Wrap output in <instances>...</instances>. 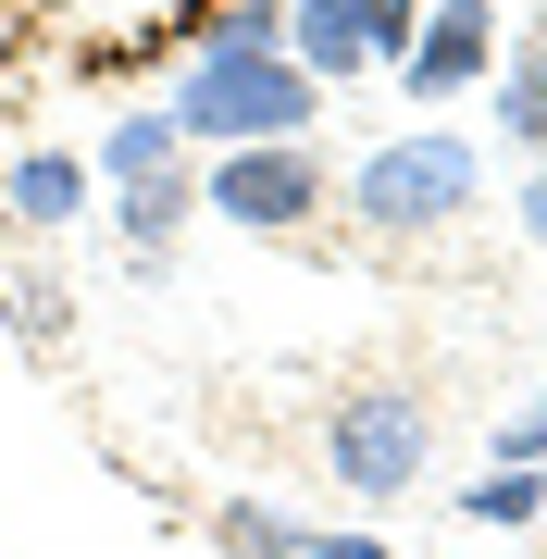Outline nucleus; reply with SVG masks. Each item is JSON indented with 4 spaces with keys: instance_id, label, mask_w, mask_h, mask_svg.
<instances>
[{
    "instance_id": "obj_7",
    "label": "nucleus",
    "mask_w": 547,
    "mask_h": 559,
    "mask_svg": "<svg viewBox=\"0 0 547 559\" xmlns=\"http://www.w3.org/2000/svg\"><path fill=\"white\" fill-rule=\"evenodd\" d=\"M75 200H87V175H75V162H62V150H38V162H13V212H25V224H62Z\"/></svg>"
},
{
    "instance_id": "obj_15",
    "label": "nucleus",
    "mask_w": 547,
    "mask_h": 559,
    "mask_svg": "<svg viewBox=\"0 0 547 559\" xmlns=\"http://www.w3.org/2000/svg\"><path fill=\"white\" fill-rule=\"evenodd\" d=\"M523 224H535V237H547V150H535V187H523Z\"/></svg>"
},
{
    "instance_id": "obj_11",
    "label": "nucleus",
    "mask_w": 547,
    "mask_h": 559,
    "mask_svg": "<svg viewBox=\"0 0 547 559\" xmlns=\"http://www.w3.org/2000/svg\"><path fill=\"white\" fill-rule=\"evenodd\" d=\"M535 498H547V473H510L498 460L486 485H461V522H535Z\"/></svg>"
},
{
    "instance_id": "obj_9",
    "label": "nucleus",
    "mask_w": 547,
    "mask_h": 559,
    "mask_svg": "<svg viewBox=\"0 0 547 559\" xmlns=\"http://www.w3.org/2000/svg\"><path fill=\"white\" fill-rule=\"evenodd\" d=\"M187 200H200V187H175V162H163V175H124V237H138V249H163Z\"/></svg>"
},
{
    "instance_id": "obj_6",
    "label": "nucleus",
    "mask_w": 547,
    "mask_h": 559,
    "mask_svg": "<svg viewBox=\"0 0 547 559\" xmlns=\"http://www.w3.org/2000/svg\"><path fill=\"white\" fill-rule=\"evenodd\" d=\"M299 62L311 75H361L373 62V0H299Z\"/></svg>"
},
{
    "instance_id": "obj_3",
    "label": "nucleus",
    "mask_w": 547,
    "mask_h": 559,
    "mask_svg": "<svg viewBox=\"0 0 547 559\" xmlns=\"http://www.w3.org/2000/svg\"><path fill=\"white\" fill-rule=\"evenodd\" d=\"M473 162L461 138H399V150H373L361 175H348V212L373 224V237H436V224H461L473 212Z\"/></svg>"
},
{
    "instance_id": "obj_2",
    "label": "nucleus",
    "mask_w": 547,
    "mask_h": 559,
    "mask_svg": "<svg viewBox=\"0 0 547 559\" xmlns=\"http://www.w3.org/2000/svg\"><path fill=\"white\" fill-rule=\"evenodd\" d=\"M436 460V399L424 385H348V399L324 411V473L348 485V498H399V485H424Z\"/></svg>"
},
{
    "instance_id": "obj_13",
    "label": "nucleus",
    "mask_w": 547,
    "mask_h": 559,
    "mask_svg": "<svg viewBox=\"0 0 547 559\" xmlns=\"http://www.w3.org/2000/svg\"><path fill=\"white\" fill-rule=\"evenodd\" d=\"M498 460H510V473H547V399H523L498 423Z\"/></svg>"
},
{
    "instance_id": "obj_5",
    "label": "nucleus",
    "mask_w": 547,
    "mask_h": 559,
    "mask_svg": "<svg viewBox=\"0 0 547 559\" xmlns=\"http://www.w3.org/2000/svg\"><path fill=\"white\" fill-rule=\"evenodd\" d=\"M473 75H486V0H436L424 38H411V62H399V87L448 100V87H473Z\"/></svg>"
},
{
    "instance_id": "obj_12",
    "label": "nucleus",
    "mask_w": 547,
    "mask_h": 559,
    "mask_svg": "<svg viewBox=\"0 0 547 559\" xmlns=\"http://www.w3.org/2000/svg\"><path fill=\"white\" fill-rule=\"evenodd\" d=\"M224 547H237V559H299V522H274V510H224Z\"/></svg>"
},
{
    "instance_id": "obj_1",
    "label": "nucleus",
    "mask_w": 547,
    "mask_h": 559,
    "mask_svg": "<svg viewBox=\"0 0 547 559\" xmlns=\"http://www.w3.org/2000/svg\"><path fill=\"white\" fill-rule=\"evenodd\" d=\"M311 62L299 50H200L175 87V124L212 150H249V138H311Z\"/></svg>"
},
{
    "instance_id": "obj_8",
    "label": "nucleus",
    "mask_w": 547,
    "mask_h": 559,
    "mask_svg": "<svg viewBox=\"0 0 547 559\" xmlns=\"http://www.w3.org/2000/svg\"><path fill=\"white\" fill-rule=\"evenodd\" d=\"M498 124H510L523 150H547V38H535V50L498 75Z\"/></svg>"
},
{
    "instance_id": "obj_14",
    "label": "nucleus",
    "mask_w": 547,
    "mask_h": 559,
    "mask_svg": "<svg viewBox=\"0 0 547 559\" xmlns=\"http://www.w3.org/2000/svg\"><path fill=\"white\" fill-rule=\"evenodd\" d=\"M299 559H399V547H373V535H299Z\"/></svg>"
},
{
    "instance_id": "obj_4",
    "label": "nucleus",
    "mask_w": 547,
    "mask_h": 559,
    "mask_svg": "<svg viewBox=\"0 0 547 559\" xmlns=\"http://www.w3.org/2000/svg\"><path fill=\"white\" fill-rule=\"evenodd\" d=\"M200 200L224 224H249V237H286V224H311L336 200V175L311 162V138H249V150H224L212 175H200Z\"/></svg>"
},
{
    "instance_id": "obj_10",
    "label": "nucleus",
    "mask_w": 547,
    "mask_h": 559,
    "mask_svg": "<svg viewBox=\"0 0 547 559\" xmlns=\"http://www.w3.org/2000/svg\"><path fill=\"white\" fill-rule=\"evenodd\" d=\"M175 150H187V124H175V112H138V124H112L100 162H112V175H163Z\"/></svg>"
}]
</instances>
